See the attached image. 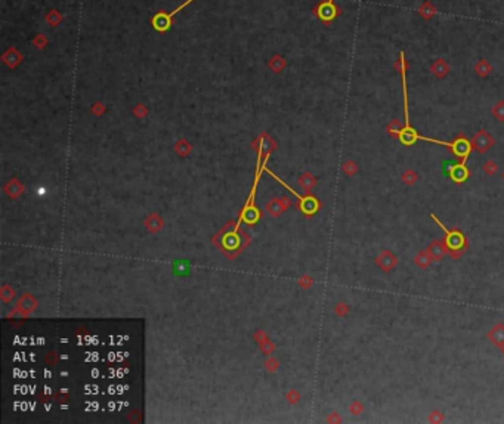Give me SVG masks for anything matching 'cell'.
<instances>
[{"instance_id": "obj_20", "label": "cell", "mask_w": 504, "mask_h": 424, "mask_svg": "<svg viewBox=\"0 0 504 424\" xmlns=\"http://www.w3.org/2000/svg\"><path fill=\"white\" fill-rule=\"evenodd\" d=\"M330 422H342V419H340V417H339V416H337V414L334 413V416H333V417L330 419Z\"/></svg>"}, {"instance_id": "obj_16", "label": "cell", "mask_w": 504, "mask_h": 424, "mask_svg": "<svg viewBox=\"0 0 504 424\" xmlns=\"http://www.w3.org/2000/svg\"><path fill=\"white\" fill-rule=\"evenodd\" d=\"M484 172L487 176H496L499 172V164L494 160H488L484 163Z\"/></svg>"}, {"instance_id": "obj_1", "label": "cell", "mask_w": 504, "mask_h": 424, "mask_svg": "<svg viewBox=\"0 0 504 424\" xmlns=\"http://www.w3.org/2000/svg\"><path fill=\"white\" fill-rule=\"evenodd\" d=\"M194 0H186L185 3H182L179 7H176L175 10H172V12H169V13H164V12H158L152 19H151V24H152V27L157 30V31H160V33H164V31H167L169 28H170V25H172V19H173V16L178 13V12H180L183 7H186L189 3H192Z\"/></svg>"}, {"instance_id": "obj_12", "label": "cell", "mask_w": 504, "mask_h": 424, "mask_svg": "<svg viewBox=\"0 0 504 424\" xmlns=\"http://www.w3.org/2000/svg\"><path fill=\"white\" fill-rule=\"evenodd\" d=\"M451 177H453V180H456V182H463V180H466V179L469 177V170H468L463 164L456 166L454 170L451 172Z\"/></svg>"}, {"instance_id": "obj_11", "label": "cell", "mask_w": 504, "mask_h": 424, "mask_svg": "<svg viewBox=\"0 0 504 424\" xmlns=\"http://www.w3.org/2000/svg\"><path fill=\"white\" fill-rule=\"evenodd\" d=\"M419 175H417V172L416 170H413V169H407L402 175H401V180L407 185V186H413V185H416L417 183V180H419Z\"/></svg>"}, {"instance_id": "obj_22", "label": "cell", "mask_w": 504, "mask_h": 424, "mask_svg": "<svg viewBox=\"0 0 504 424\" xmlns=\"http://www.w3.org/2000/svg\"><path fill=\"white\" fill-rule=\"evenodd\" d=\"M503 180H504V172H503Z\"/></svg>"}, {"instance_id": "obj_9", "label": "cell", "mask_w": 504, "mask_h": 424, "mask_svg": "<svg viewBox=\"0 0 504 424\" xmlns=\"http://www.w3.org/2000/svg\"><path fill=\"white\" fill-rule=\"evenodd\" d=\"M475 72H476V75L485 78V77H488L493 72V67H491V64L487 59H479L476 62V65H475Z\"/></svg>"}, {"instance_id": "obj_4", "label": "cell", "mask_w": 504, "mask_h": 424, "mask_svg": "<svg viewBox=\"0 0 504 424\" xmlns=\"http://www.w3.org/2000/svg\"><path fill=\"white\" fill-rule=\"evenodd\" d=\"M398 256L389 248H385L374 260L376 266L383 272H392L398 266Z\"/></svg>"}, {"instance_id": "obj_6", "label": "cell", "mask_w": 504, "mask_h": 424, "mask_svg": "<svg viewBox=\"0 0 504 424\" xmlns=\"http://www.w3.org/2000/svg\"><path fill=\"white\" fill-rule=\"evenodd\" d=\"M431 71H432V74H433L436 78H444V77H447L448 72H450V64H448L445 59L438 58V59H435V61L432 62Z\"/></svg>"}, {"instance_id": "obj_15", "label": "cell", "mask_w": 504, "mask_h": 424, "mask_svg": "<svg viewBox=\"0 0 504 424\" xmlns=\"http://www.w3.org/2000/svg\"><path fill=\"white\" fill-rule=\"evenodd\" d=\"M343 172L346 176H355L358 173V164L354 161V160H348L345 164H343Z\"/></svg>"}, {"instance_id": "obj_7", "label": "cell", "mask_w": 504, "mask_h": 424, "mask_svg": "<svg viewBox=\"0 0 504 424\" xmlns=\"http://www.w3.org/2000/svg\"><path fill=\"white\" fill-rule=\"evenodd\" d=\"M488 340L496 345L497 348H500L502 345H504V325L503 324H497L494 328H491L488 331Z\"/></svg>"}, {"instance_id": "obj_8", "label": "cell", "mask_w": 504, "mask_h": 424, "mask_svg": "<svg viewBox=\"0 0 504 424\" xmlns=\"http://www.w3.org/2000/svg\"><path fill=\"white\" fill-rule=\"evenodd\" d=\"M432 262H433V260H432L431 254L428 253V250H423V251L417 253L416 257H414V263H416V266L420 268V269H428V268L431 266Z\"/></svg>"}, {"instance_id": "obj_14", "label": "cell", "mask_w": 504, "mask_h": 424, "mask_svg": "<svg viewBox=\"0 0 504 424\" xmlns=\"http://www.w3.org/2000/svg\"><path fill=\"white\" fill-rule=\"evenodd\" d=\"M386 130H388V133L389 135H392V136H399V133H401V130H402V126H401V123H399V120H392L389 124H388V127H386Z\"/></svg>"}, {"instance_id": "obj_13", "label": "cell", "mask_w": 504, "mask_h": 424, "mask_svg": "<svg viewBox=\"0 0 504 424\" xmlns=\"http://www.w3.org/2000/svg\"><path fill=\"white\" fill-rule=\"evenodd\" d=\"M444 420H445V416L439 410H432L428 416V422L432 424H441L444 423Z\"/></svg>"}, {"instance_id": "obj_21", "label": "cell", "mask_w": 504, "mask_h": 424, "mask_svg": "<svg viewBox=\"0 0 504 424\" xmlns=\"http://www.w3.org/2000/svg\"><path fill=\"white\" fill-rule=\"evenodd\" d=\"M499 349H500V351H502V353H503V355H504V345H502V346H500V348H499Z\"/></svg>"}, {"instance_id": "obj_18", "label": "cell", "mask_w": 504, "mask_h": 424, "mask_svg": "<svg viewBox=\"0 0 504 424\" xmlns=\"http://www.w3.org/2000/svg\"><path fill=\"white\" fill-rule=\"evenodd\" d=\"M349 411H351L352 416H360V414L364 413V405H362L360 401H354V402L349 405Z\"/></svg>"}, {"instance_id": "obj_10", "label": "cell", "mask_w": 504, "mask_h": 424, "mask_svg": "<svg viewBox=\"0 0 504 424\" xmlns=\"http://www.w3.org/2000/svg\"><path fill=\"white\" fill-rule=\"evenodd\" d=\"M436 7L431 3V1H425L420 7H419V13H420V16L423 18V19H426V21H429V19H432L435 15H436Z\"/></svg>"}, {"instance_id": "obj_19", "label": "cell", "mask_w": 504, "mask_h": 424, "mask_svg": "<svg viewBox=\"0 0 504 424\" xmlns=\"http://www.w3.org/2000/svg\"><path fill=\"white\" fill-rule=\"evenodd\" d=\"M336 314L339 315V317H346L348 314H349V306L346 305V303H343V302H340V303H337L336 305Z\"/></svg>"}, {"instance_id": "obj_5", "label": "cell", "mask_w": 504, "mask_h": 424, "mask_svg": "<svg viewBox=\"0 0 504 424\" xmlns=\"http://www.w3.org/2000/svg\"><path fill=\"white\" fill-rule=\"evenodd\" d=\"M426 250H428V253L431 254V257H432L433 262H439V260L444 259V256L448 254V250H450V248H448L447 240H435V241H432V244H431Z\"/></svg>"}, {"instance_id": "obj_3", "label": "cell", "mask_w": 504, "mask_h": 424, "mask_svg": "<svg viewBox=\"0 0 504 424\" xmlns=\"http://www.w3.org/2000/svg\"><path fill=\"white\" fill-rule=\"evenodd\" d=\"M470 143H472V149H475L479 154H485L494 146V138L485 129H479L475 133V136L470 139Z\"/></svg>"}, {"instance_id": "obj_17", "label": "cell", "mask_w": 504, "mask_h": 424, "mask_svg": "<svg viewBox=\"0 0 504 424\" xmlns=\"http://www.w3.org/2000/svg\"><path fill=\"white\" fill-rule=\"evenodd\" d=\"M493 115H494L499 121H504V101H499V102L493 106Z\"/></svg>"}, {"instance_id": "obj_2", "label": "cell", "mask_w": 504, "mask_h": 424, "mask_svg": "<svg viewBox=\"0 0 504 424\" xmlns=\"http://www.w3.org/2000/svg\"><path fill=\"white\" fill-rule=\"evenodd\" d=\"M315 15L325 24L331 22L340 15V9L336 6L334 0H323L317 7H315Z\"/></svg>"}]
</instances>
